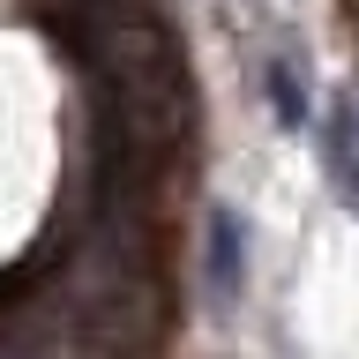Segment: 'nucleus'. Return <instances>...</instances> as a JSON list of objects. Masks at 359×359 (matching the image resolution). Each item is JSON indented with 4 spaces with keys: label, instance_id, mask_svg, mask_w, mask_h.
Segmentation results:
<instances>
[{
    "label": "nucleus",
    "instance_id": "f257e3e1",
    "mask_svg": "<svg viewBox=\"0 0 359 359\" xmlns=\"http://www.w3.org/2000/svg\"><path fill=\"white\" fill-rule=\"evenodd\" d=\"M90 60H97L105 157L120 172H157L195 128V90H187V60L172 30L150 15H112L90 38Z\"/></svg>",
    "mask_w": 359,
    "mask_h": 359
},
{
    "label": "nucleus",
    "instance_id": "f03ea898",
    "mask_svg": "<svg viewBox=\"0 0 359 359\" xmlns=\"http://www.w3.org/2000/svg\"><path fill=\"white\" fill-rule=\"evenodd\" d=\"M330 172L359 195V90H344L330 112Z\"/></svg>",
    "mask_w": 359,
    "mask_h": 359
},
{
    "label": "nucleus",
    "instance_id": "7ed1b4c3",
    "mask_svg": "<svg viewBox=\"0 0 359 359\" xmlns=\"http://www.w3.org/2000/svg\"><path fill=\"white\" fill-rule=\"evenodd\" d=\"M210 285H217V299L240 292V217H232V210L210 217Z\"/></svg>",
    "mask_w": 359,
    "mask_h": 359
},
{
    "label": "nucleus",
    "instance_id": "20e7f679",
    "mask_svg": "<svg viewBox=\"0 0 359 359\" xmlns=\"http://www.w3.org/2000/svg\"><path fill=\"white\" fill-rule=\"evenodd\" d=\"M269 105H277V120H292V128L307 120V97H299V67H292V60H277V67H269Z\"/></svg>",
    "mask_w": 359,
    "mask_h": 359
}]
</instances>
